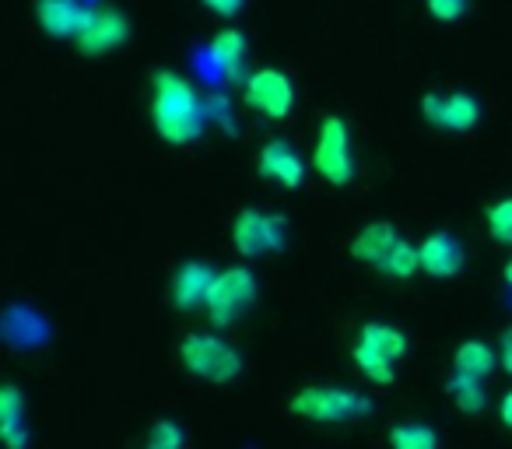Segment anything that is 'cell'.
Wrapping results in <instances>:
<instances>
[{
  "mask_svg": "<svg viewBox=\"0 0 512 449\" xmlns=\"http://www.w3.org/2000/svg\"><path fill=\"white\" fill-rule=\"evenodd\" d=\"M151 123L172 148H190L207 127V102L179 71H155L151 78Z\"/></svg>",
  "mask_w": 512,
  "mask_h": 449,
  "instance_id": "6da1fadb",
  "label": "cell"
},
{
  "mask_svg": "<svg viewBox=\"0 0 512 449\" xmlns=\"http://www.w3.org/2000/svg\"><path fill=\"white\" fill-rule=\"evenodd\" d=\"M411 341L393 323H365L351 344V362L369 383L390 386L397 379V362L407 355Z\"/></svg>",
  "mask_w": 512,
  "mask_h": 449,
  "instance_id": "7a4b0ae2",
  "label": "cell"
},
{
  "mask_svg": "<svg viewBox=\"0 0 512 449\" xmlns=\"http://www.w3.org/2000/svg\"><path fill=\"white\" fill-rule=\"evenodd\" d=\"M179 362L190 376L204 379L211 386L235 383L242 376V355L235 344H228L225 337L211 334V330H190L179 341Z\"/></svg>",
  "mask_w": 512,
  "mask_h": 449,
  "instance_id": "3957f363",
  "label": "cell"
},
{
  "mask_svg": "<svg viewBox=\"0 0 512 449\" xmlns=\"http://www.w3.org/2000/svg\"><path fill=\"white\" fill-rule=\"evenodd\" d=\"M288 411L302 421H316V425H344V421L365 418L372 411V400L365 393L351 390V386L313 383V386H302L288 400Z\"/></svg>",
  "mask_w": 512,
  "mask_h": 449,
  "instance_id": "277c9868",
  "label": "cell"
},
{
  "mask_svg": "<svg viewBox=\"0 0 512 449\" xmlns=\"http://www.w3.org/2000/svg\"><path fill=\"white\" fill-rule=\"evenodd\" d=\"M256 295H260V281H256L253 267H246V264L225 267V271L214 274L204 313L218 330L235 327V323L256 306Z\"/></svg>",
  "mask_w": 512,
  "mask_h": 449,
  "instance_id": "5b68a950",
  "label": "cell"
},
{
  "mask_svg": "<svg viewBox=\"0 0 512 449\" xmlns=\"http://www.w3.org/2000/svg\"><path fill=\"white\" fill-rule=\"evenodd\" d=\"M232 246L242 260H260L288 246V221L274 211L242 207L232 221Z\"/></svg>",
  "mask_w": 512,
  "mask_h": 449,
  "instance_id": "8992f818",
  "label": "cell"
},
{
  "mask_svg": "<svg viewBox=\"0 0 512 449\" xmlns=\"http://www.w3.org/2000/svg\"><path fill=\"white\" fill-rule=\"evenodd\" d=\"M313 172L327 186H348L355 179V148L341 116H323L313 144Z\"/></svg>",
  "mask_w": 512,
  "mask_h": 449,
  "instance_id": "52a82bcc",
  "label": "cell"
},
{
  "mask_svg": "<svg viewBox=\"0 0 512 449\" xmlns=\"http://www.w3.org/2000/svg\"><path fill=\"white\" fill-rule=\"evenodd\" d=\"M242 102L264 120H288L295 109V85L278 67H256L242 85Z\"/></svg>",
  "mask_w": 512,
  "mask_h": 449,
  "instance_id": "ba28073f",
  "label": "cell"
},
{
  "mask_svg": "<svg viewBox=\"0 0 512 449\" xmlns=\"http://www.w3.org/2000/svg\"><path fill=\"white\" fill-rule=\"evenodd\" d=\"M421 116L432 123L435 130H449V134H467L481 123L484 109L481 99L470 92H425L421 95Z\"/></svg>",
  "mask_w": 512,
  "mask_h": 449,
  "instance_id": "9c48e42d",
  "label": "cell"
},
{
  "mask_svg": "<svg viewBox=\"0 0 512 449\" xmlns=\"http://www.w3.org/2000/svg\"><path fill=\"white\" fill-rule=\"evenodd\" d=\"M130 39V22L123 11L116 8H106V4H99V8H92V18H88V25L81 29V36L74 39V46H78L81 57H106V53L120 50L123 43Z\"/></svg>",
  "mask_w": 512,
  "mask_h": 449,
  "instance_id": "30bf717a",
  "label": "cell"
},
{
  "mask_svg": "<svg viewBox=\"0 0 512 449\" xmlns=\"http://www.w3.org/2000/svg\"><path fill=\"white\" fill-rule=\"evenodd\" d=\"M256 172H260L267 183L281 186V190H299L309 176V165L292 141L274 137V141H267L264 148H260V155H256Z\"/></svg>",
  "mask_w": 512,
  "mask_h": 449,
  "instance_id": "8fae6325",
  "label": "cell"
},
{
  "mask_svg": "<svg viewBox=\"0 0 512 449\" xmlns=\"http://www.w3.org/2000/svg\"><path fill=\"white\" fill-rule=\"evenodd\" d=\"M204 60L218 78L232 81V85H246V64H249V39L242 29H221L218 36L207 43Z\"/></svg>",
  "mask_w": 512,
  "mask_h": 449,
  "instance_id": "7c38bea8",
  "label": "cell"
},
{
  "mask_svg": "<svg viewBox=\"0 0 512 449\" xmlns=\"http://www.w3.org/2000/svg\"><path fill=\"white\" fill-rule=\"evenodd\" d=\"M92 18V4L85 0H36V22L53 39H78Z\"/></svg>",
  "mask_w": 512,
  "mask_h": 449,
  "instance_id": "4fadbf2b",
  "label": "cell"
},
{
  "mask_svg": "<svg viewBox=\"0 0 512 449\" xmlns=\"http://www.w3.org/2000/svg\"><path fill=\"white\" fill-rule=\"evenodd\" d=\"M421 271L435 281H449L463 271V246L449 232H432V236L421 239Z\"/></svg>",
  "mask_w": 512,
  "mask_h": 449,
  "instance_id": "5bb4252c",
  "label": "cell"
},
{
  "mask_svg": "<svg viewBox=\"0 0 512 449\" xmlns=\"http://www.w3.org/2000/svg\"><path fill=\"white\" fill-rule=\"evenodd\" d=\"M214 267L200 264V260H186L183 267L176 271L169 285V299L179 313H193V309H204L207 292H211V281H214Z\"/></svg>",
  "mask_w": 512,
  "mask_h": 449,
  "instance_id": "9a60e30c",
  "label": "cell"
},
{
  "mask_svg": "<svg viewBox=\"0 0 512 449\" xmlns=\"http://www.w3.org/2000/svg\"><path fill=\"white\" fill-rule=\"evenodd\" d=\"M0 439L8 449H29V414H25V397L15 383L0 386Z\"/></svg>",
  "mask_w": 512,
  "mask_h": 449,
  "instance_id": "2e32d148",
  "label": "cell"
},
{
  "mask_svg": "<svg viewBox=\"0 0 512 449\" xmlns=\"http://www.w3.org/2000/svg\"><path fill=\"white\" fill-rule=\"evenodd\" d=\"M397 243H400V236L390 221H369V225L358 229L355 239H351V257H355L358 264L379 267L386 257H390V250Z\"/></svg>",
  "mask_w": 512,
  "mask_h": 449,
  "instance_id": "e0dca14e",
  "label": "cell"
},
{
  "mask_svg": "<svg viewBox=\"0 0 512 449\" xmlns=\"http://www.w3.org/2000/svg\"><path fill=\"white\" fill-rule=\"evenodd\" d=\"M498 369V351L484 341H463L460 348L453 351V372L470 379H488L491 372Z\"/></svg>",
  "mask_w": 512,
  "mask_h": 449,
  "instance_id": "ac0fdd59",
  "label": "cell"
},
{
  "mask_svg": "<svg viewBox=\"0 0 512 449\" xmlns=\"http://www.w3.org/2000/svg\"><path fill=\"white\" fill-rule=\"evenodd\" d=\"M446 397H449V404H453L456 411H463V414H481L484 407H488V393H484L481 379L460 376V372H453V376H449Z\"/></svg>",
  "mask_w": 512,
  "mask_h": 449,
  "instance_id": "d6986e66",
  "label": "cell"
},
{
  "mask_svg": "<svg viewBox=\"0 0 512 449\" xmlns=\"http://www.w3.org/2000/svg\"><path fill=\"white\" fill-rule=\"evenodd\" d=\"M379 274H386L390 281H411L414 274L421 271V253L414 243H407V239H400L397 246L390 250V257L383 260V264L376 267Z\"/></svg>",
  "mask_w": 512,
  "mask_h": 449,
  "instance_id": "ffe728a7",
  "label": "cell"
},
{
  "mask_svg": "<svg viewBox=\"0 0 512 449\" xmlns=\"http://www.w3.org/2000/svg\"><path fill=\"white\" fill-rule=\"evenodd\" d=\"M390 449H439V435L432 425H421V421H400L386 435Z\"/></svg>",
  "mask_w": 512,
  "mask_h": 449,
  "instance_id": "44dd1931",
  "label": "cell"
},
{
  "mask_svg": "<svg viewBox=\"0 0 512 449\" xmlns=\"http://www.w3.org/2000/svg\"><path fill=\"white\" fill-rule=\"evenodd\" d=\"M484 225H488V236L502 246H512V197H502L488 207L484 214Z\"/></svg>",
  "mask_w": 512,
  "mask_h": 449,
  "instance_id": "7402d4cb",
  "label": "cell"
},
{
  "mask_svg": "<svg viewBox=\"0 0 512 449\" xmlns=\"http://www.w3.org/2000/svg\"><path fill=\"white\" fill-rule=\"evenodd\" d=\"M183 446H186L183 428L169 418H158L155 425L148 428V439H144V449H183Z\"/></svg>",
  "mask_w": 512,
  "mask_h": 449,
  "instance_id": "603a6c76",
  "label": "cell"
},
{
  "mask_svg": "<svg viewBox=\"0 0 512 449\" xmlns=\"http://www.w3.org/2000/svg\"><path fill=\"white\" fill-rule=\"evenodd\" d=\"M425 8H428V15H432L435 22L453 25L470 11V0H425Z\"/></svg>",
  "mask_w": 512,
  "mask_h": 449,
  "instance_id": "cb8c5ba5",
  "label": "cell"
},
{
  "mask_svg": "<svg viewBox=\"0 0 512 449\" xmlns=\"http://www.w3.org/2000/svg\"><path fill=\"white\" fill-rule=\"evenodd\" d=\"M200 4L218 18H235L242 8H246V0H200Z\"/></svg>",
  "mask_w": 512,
  "mask_h": 449,
  "instance_id": "d4e9b609",
  "label": "cell"
},
{
  "mask_svg": "<svg viewBox=\"0 0 512 449\" xmlns=\"http://www.w3.org/2000/svg\"><path fill=\"white\" fill-rule=\"evenodd\" d=\"M498 365L505 369V376H512V327H505L498 337Z\"/></svg>",
  "mask_w": 512,
  "mask_h": 449,
  "instance_id": "484cf974",
  "label": "cell"
},
{
  "mask_svg": "<svg viewBox=\"0 0 512 449\" xmlns=\"http://www.w3.org/2000/svg\"><path fill=\"white\" fill-rule=\"evenodd\" d=\"M498 418H502V425L512 432V390H505L502 404H498Z\"/></svg>",
  "mask_w": 512,
  "mask_h": 449,
  "instance_id": "4316f807",
  "label": "cell"
},
{
  "mask_svg": "<svg viewBox=\"0 0 512 449\" xmlns=\"http://www.w3.org/2000/svg\"><path fill=\"white\" fill-rule=\"evenodd\" d=\"M502 281L509 285V292H512V257L505 260V271H502Z\"/></svg>",
  "mask_w": 512,
  "mask_h": 449,
  "instance_id": "83f0119b",
  "label": "cell"
}]
</instances>
